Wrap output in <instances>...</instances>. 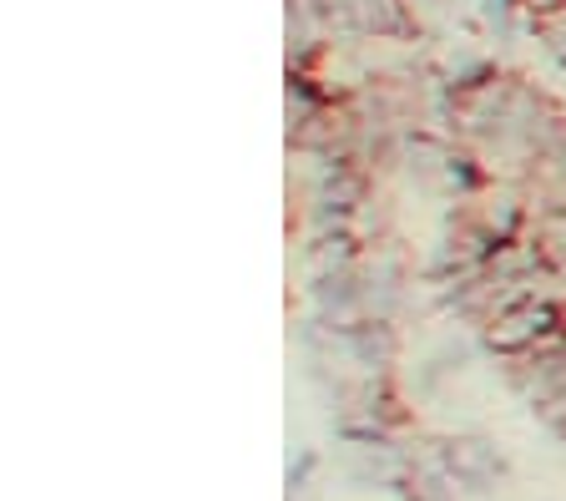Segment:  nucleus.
<instances>
[{
	"mask_svg": "<svg viewBox=\"0 0 566 501\" xmlns=\"http://www.w3.org/2000/svg\"><path fill=\"white\" fill-rule=\"evenodd\" d=\"M485 330V345L495 349V355H526L531 345H542L546 334L562 330V304L556 299H526V304H516V310L495 314L491 324H481Z\"/></svg>",
	"mask_w": 566,
	"mask_h": 501,
	"instance_id": "nucleus-1",
	"label": "nucleus"
}]
</instances>
